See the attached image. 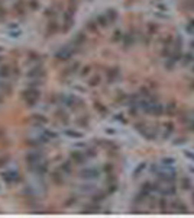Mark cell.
<instances>
[{"instance_id":"obj_41","label":"cell","mask_w":194,"mask_h":218,"mask_svg":"<svg viewBox=\"0 0 194 218\" xmlns=\"http://www.w3.org/2000/svg\"><path fill=\"white\" fill-rule=\"evenodd\" d=\"M183 143H186V140L184 138H180L178 141H174V145H178V144H183Z\"/></svg>"},{"instance_id":"obj_36","label":"cell","mask_w":194,"mask_h":218,"mask_svg":"<svg viewBox=\"0 0 194 218\" xmlns=\"http://www.w3.org/2000/svg\"><path fill=\"white\" fill-rule=\"evenodd\" d=\"M148 29H149V32H151V34H155L156 31H158V26L154 25V23H149V25H148Z\"/></svg>"},{"instance_id":"obj_20","label":"cell","mask_w":194,"mask_h":218,"mask_svg":"<svg viewBox=\"0 0 194 218\" xmlns=\"http://www.w3.org/2000/svg\"><path fill=\"white\" fill-rule=\"evenodd\" d=\"M106 18H107V20H109V23H112L113 20H116L117 18V13L115 10H109L107 13H106Z\"/></svg>"},{"instance_id":"obj_15","label":"cell","mask_w":194,"mask_h":218,"mask_svg":"<svg viewBox=\"0 0 194 218\" xmlns=\"http://www.w3.org/2000/svg\"><path fill=\"white\" fill-rule=\"evenodd\" d=\"M104 198H106V193H104V192L94 193V195H93V202H102V201H104Z\"/></svg>"},{"instance_id":"obj_31","label":"cell","mask_w":194,"mask_h":218,"mask_svg":"<svg viewBox=\"0 0 194 218\" xmlns=\"http://www.w3.org/2000/svg\"><path fill=\"white\" fill-rule=\"evenodd\" d=\"M57 115H58V118H60L61 121H62V119H64V122H67V121H68V118H67V114H65V112L58 111V112H57Z\"/></svg>"},{"instance_id":"obj_42","label":"cell","mask_w":194,"mask_h":218,"mask_svg":"<svg viewBox=\"0 0 194 218\" xmlns=\"http://www.w3.org/2000/svg\"><path fill=\"white\" fill-rule=\"evenodd\" d=\"M73 202H76V198H71L70 201H67V202H65V205H71Z\"/></svg>"},{"instance_id":"obj_34","label":"cell","mask_w":194,"mask_h":218,"mask_svg":"<svg viewBox=\"0 0 194 218\" xmlns=\"http://www.w3.org/2000/svg\"><path fill=\"white\" fill-rule=\"evenodd\" d=\"M187 31L191 32V34H194V19H191V20L188 22V25H187Z\"/></svg>"},{"instance_id":"obj_12","label":"cell","mask_w":194,"mask_h":218,"mask_svg":"<svg viewBox=\"0 0 194 218\" xmlns=\"http://www.w3.org/2000/svg\"><path fill=\"white\" fill-rule=\"evenodd\" d=\"M99 210H100V207L97 205V202H93L91 205L84 207V211H85V212H97Z\"/></svg>"},{"instance_id":"obj_19","label":"cell","mask_w":194,"mask_h":218,"mask_svg":"<svg viewBox=\"0 0 194 218\" xmlns=\"http://www.w3.org/2000/svg\"><path fill=\"white\" fill-rule=\"evenodd\" d=\"M100 82H102L100 76H94V77H91V79H90V82H88V86H91V87L99 86V85H100Z\"/></svg>"},{"instance_id":"obj_40","label":"cell","mask_w":194,"mask_h":218,"mask_svg":"<svg viewBox=\"0 0 194 218\" xmlns=\"http://www.w3.org/2000/svg\"><path fill=\"white\" fill-rule=\"evenodd\" d=\"M141 93H142L144 96H149V92H148V89H141Z\"/></svg>"},{"instance_id":"obj_8","label":"cell","mask_w":194,"mask_h":218,"mask_svg":"<svg viewBox=\"0 0 194 218\" xmlns=\"http://www.w3.org/2000/svg\"><path fill=\"white\" fill-rule=\"evenodd\" d=\"M28 76H29V77H32V79L43 77V76H45V70H43L42 67H34V68L28 73Z\"/></svg>"},{"instance_id":"obj_23","label":"cell","mask_w":194,"mask_h":218,"mask_svg":"<svg viewBox=\"0 0 194 218\" xmlns=\"http://www.w3.org/2000/svg\"><path fill=\"white\" fill-rule=\"evenodd\" d=\"M175 109H177V106H175V103L172 102V103L167 105V109H165V112H167V115H172V114L175 112Z\"/></svg>"},{"instance_id":"obj_22","label":"cell","mask_w":194,"mask_h":218,"mask_svg":"<svg viewBox=\"0 0 194 218\" xmlns=\"http://www.w3.org/2000/svg\"><path fill=\"white\" fill-rule=\"evenodd\" d=\"M70 172H71V163H70V162H65V163H64V164H62V166H61V173H70Z\"/></svg>"},{"instance_id":"obj_9","label":"cell","mask_w":194,"mask_h":218,"mask_svg":"<svg viewBox=\"0 0 194 218\" xmlns=\"http://www.w3.org/2000/svg\"><path fill=\"white\" fill-rule=\"evenodd\" d=\"M172 208L175 210V211H178V212H187V205H184L181 201H174L172 202Z\"/></svg>"},{"instance_id":"obj_47","label":"cell","mask_w":194,"mask_h":218,"mask_svg":"<svg viewBox=\"0 0 194 218\" xmlns=\"http://www.w3.org/2000/svg\"><path fill=\"white\" fill-rule=\"evenodd\" d=\"M193 204H194V193H193Z\"/></svg>"},{"instance_id":"obj_7","label":"cell","mask_w":194,"mask_h":218,"mask_svg":"<svg viewBox=\"0 0 194 218\" xmlns=\"http://www.w3.org/2000/svg\"><path fill=\"white\" fill-rule=\"evenodd\" d=\"M71 160H73L76 164H81V163H84V160H87V159H85V156H84L83 151H73V153H71Z\"/></svg>"},{"instance_id":"obj_18","label":"cell","mask_w":194,"mask_h":218,"mask_svg":"<svg viewBox=\"0 0 194 218\" xmlns=\"http://www.w3.org/2000/svg\"><path fill=\"white\" fill-rule=\"evenodd\" d=\"M10 74V67L9 66H1L0 67V77H7Z\"/></svg>"},{"instance_id":"obj_46","label":"cell","mask_w":194,"mask_h":218,"mask_svg":"<svg viewBox=\"0 0 194 218\" xmlns=\"http://www.w3.org/2000/svg\"><path fill=\"white\" fill-rule=\"evenodd\" d=\"M191 48H194V41H193V42H191Z\"/></svg>"},{"instance_id":"obj_43","label":"cell","mask_w":194,"mask_h":218,"mask_svg":"<svg viewBox=\"0 0 194 218\" xmlns=\"http://www.w3.org/2000/svg\"><path fill=\"white\" fill-rule=\"evenodd\" d=\"M36 6H38L36 1H32V3H31V7H36Z\"/></svg>"},{"instance_id":"obj_4","label":"cell","mask_w":194,"mask_h":218,"mask_svg":"<svg viewBox=\"0 0 194 218\" xmlns=\"http://www.w3.org/2000/svg\"><path fill=\"white\" fill-rule=\"evenodd\" d=\"M164 112V106L159 102H149V108H148V114H152L155 116H159Z\"/></svg>"},{"instance_id":"obj_33","label":"cell","mask_w":194,"mask_h":218,"mask_svg":"<svg viewBox=\"0 0 194 218\" xmlns=\"http://www.w3.org/2000/svg\"><path fill=\"white\" fill-rule=\"evenodd\" d=\"M57 28H58V26H57V23H55V22H51V25L48 26V32L54 34V32L57 31Z\"/></svg>"},{"instance_id":"obj_37","label":"cell","mask_w":194,"mask_h":218,"mask_svg":"<svg viewBox=\"0 0 194 218\" xmlns=\"http://www.w3.org/2000/svg\"><path fill=\"white\" fill-rule=\"evenodd\" d=\"M96 109L100 111V112H106V108H104L102 103H96Z\"/></svg>"},{"instance_id":"obj_26","label":"cell","mask_w":194,"mask_h":218,"mask_svg":"<svg viewBox=\"0 0 194 218\" xmlns=\"http://www.w3.org/2000/svg\"><path fill=\"white\" fill-rule=\"evenodd\" d=\"M123 40H125V45H126V47H130V44H133V37H132L130 34L123 35Z\"/></svg>"},{"instance_id":"obj_5","label":"cell","mask_w":194,"mask_h":218,"mask_svg":"<svg viewBox=\"0 0 194 218\" xmlns=\"http://www.w3.org/2000/svg\"><path fill=\"white\" fill-rule=\"evenodd\" d=\"M73 52H74V51H73L70 47H64L62 49H60V51L57 52V58H58V60H68V58H71Z\"/></svg>"},{"instance_id":"obj_27","label":"cell","mask_w":194,"mask_h":218,"mask_svg":"<svg viewBox=\"0 0 194 218\" xmlns=\"http://www.w3.org/2000/svg\"><path fill=\"white\" fill-rule=\"evenodd\" d=\"M84 156H85V159L94 157V156H96V150H94V148H88V150H84Z\"/></svg>"},{"instance_id":"obj_2","label":"cell","mask_w":194,"mask_h":218,"mask_svg":"<svg viewBox=\"0 0 194 218\" xmlns=\"http://www.w3.org/2000/svg\"><path fill=\"white\" fill-rule=\"evenodd\" d=\"M1 179H3L6 183H16V182L20 180V174L18 173L16 170H7V172H3Z\"/></svg>"},{"instance_id":"obj_48","label":"cell","mask_w":194,"mask_h":218,"mask_svg":"<svg viewBox=\"0 0 194 218\" xmlns=\"http://www.w3.org/2000/svg\"><path fill=\"white\" fill-rule=\"evenodd\" d=\"M193 71H194V67H193Z\"/></svg>"},{"instance_id":"obj_10","label":"cell","mask_w":194,"mask_h":218,"mask_svg":"<svg viewBox=\"0 0 194 218\" xmlns=\"http://www.w3.org/2000/svg\"><path fill=\"white\" fill-rule=\"evenodd\" d=\"M117 76H119V70H117V68L109 70V71H107V82H109V83H113L117 79Z\"/></svg>"},{"instance_id":"obj_1","label":"cell","mask_w":194,"mask_h":218,"mask_svg":"<svg viewBox=\"0 0 194 218\" xmlns=\"http://www.w3.org/2000/svg\"><path fill=\"white\" fill-rule=\"evenodd\" d=\"M39 96H41V93H39L38 89H35V87H29L28 90L23 92V99L26 100V103H28L29 106H34V105L36 103Z\"/></svg>"},{"instance_id":"obj_16","label":"cell","mask_w":194,"mask_h":218,"mask_svg":"<svg viewBox=\"0 0 194 218\" xmlns=\"http://www.w3.org/2000/svg\"><path fill=\"white\" fill-rule=\"evenodd\" d=\"M65 134H67L68 137H71V138H83V134H81V132H78V131L67 130V131H65Z\"/></svg>"},{"instance_id":"obj_24","label":"cell","mask_w":194,"mask_h":218,"mask_svg":"<svg viewBox=\"0 0 194 218\" xmlns=\"http://www.w3.org/2000/svg\"><path fill=\"white\" fill-rule=\"evenodd\" d=\"M84 41H85V35L84 34H77V37L74 40V45H80V44H83Z\"/></svg>"},{"instance_id":"obj_13","label":"cell","mask_w":194,"mask_h":218,"mask_svg":"<svg viewBox=\"0 0 194 218\" xmlns=\"http://www.w3.org/2000/svg\"><path fill=\"white\" fill-rule=\"evenodd\" d=\"M181 188H183L184 190L191 189V180H190L188 177H183V179H181Z\"/></svg>"},{"instance_id":"obj_14","label":"cell","mask_w":194,"mask_h":218,"mask_svg":"<svg viewBox=\"0 0 194 218\" xmlns=\"http://www.w3.org/2000/svg\"><path fill=\"white\" fill-rule=\"evenodd\" d=\"M96 22H97V25H99V26H106V25L109 23V20H107V18H106V16H103V15H100V16H97V19H96Z\"/></svg>"},{"instance_id":"obj_11","label":"cell","mask_w":194,"mask_h":218,"mask_svg":"<svg viewBox=\"0 0 194 218\" xmlns=\"http://www.w3.org/2000/svg\"><path fill=\"white\" fill-rule=\"evenodd\" d=\"M164 128H165L164 138H169V137H171V134L174 132V124H172V122H167V124L164 125Z\"/></svg>"},{"instance_id":"obj_32","label":"cell","mask_w":194,"mask_h":218,"mask_svg":"<svg viewBox=\"0 0 194 218\" xmlns=\"http://www.w3.org/2000/svg\"><path fill=\"white\" fill-rule=\"evenodd\" d=\"M62 174H64V173H62ZM62 174H61V173H54V174H52V179H54L57 183H61V182H62Z\"/></svg>"},{"instance_id":"obj_25","label":"cell","mask_w":194,"mask_h":218,"mask_svg":"<svg viewBox=\"0 0 194 218\" xmlns=\"http://www.w3.org/2000/svg\"><path fill=\"white\" fill-rule=\"evenodd\" d=\"M175 163V159H172V157H165V159H162V164L164 166H172Z\"/></svg>"},{"instance_id":"obj_29","label":"cell","mask_w":194,"mask_h":218,"mask_svg":"<svg viewBox=\"0 0 194 218\" xmlns=\"http://www.w3.org/2000/svg\"><path fill=\"white\" fill-rule=\"evenodd\" d=\"M97 26H99L97 22H96V23H94V22H88V23H87V29L91 31V32H97Z\"/></svg>"},{"instance_id":"obj_44","label":"cell","mask_w":194,"mask_h":218,"mask_svg":"<svg viewBox=\"0 0 194 218\" xmlns=\"http://www.w3.org/2000/svg\"><path fill=\"white\" fill-rule=\"evenodd\" d=\"M190 128H191V131H193V132H194V121H193V122H191V124H190Z\"/></svg>"},{"instance_id":"obj_35","label":"cell","mask_w":194,"mask_h":218,"mask_svg":"<svg viewBox=\"0 0 194 218\" xmlns=\"http://www.w3.org/2000/svg\"><path fill=\"white\" fill-rule=\"evenodd\" d=\"M122 38H123V34L120 31H116L115 32V37H113V41H120Z\"/></svg>"},{"instance_id":"obj_3","label":"cell","mask_w":194,"mask_h":218,"mask_svg":"<svg viewBox=\"0 0 194 218\" xmlns=\"http://www.w3.org/2000/svg\"><path fill=\"white\" fill-rule=\"evenodd\" d=\"M99 174H100V172L97 169H94V167H87V169L80 172V176L83 179H97Z\"/></svg>"},{"instance_id":"obj_17","label":"cell","mask_w":194,"mask_h":218,"mask_svg":"<svg viewBox=\"0 0 194 218\" xmlns=\"http://www.w3.org/2000/svg\"><path fill=\"white\" fill-rule=\"evenodd\" d=\"M191 63H194V55L193 54H186L184 58H183V64H184V66H188V64H191Z\"/></svg>"},{"instance_id":"obj_30","label":"cell","mask_w":194,"mask_h":218,"mask_svg":"<svg viewBox=\"0 0 194 218\" xmlns=\"http://www.w3.org/2000/svg\"><path fill=\"white\" fill-rule=\"evenodd\" d=\"M34 119H35L38 124H45V122H46V118H43L42 115H34Z\"/></svg>"},{"instance_id":"obj_45","label":"cell","mask_w":194,"mask_h":218,"mask_svg":"<svg viewBox=\"0 0 194 218\" xmlns=\"http://www.w3.org/2000/svg\"><path fill=\"white\" fill-rule=\"evenodd\" d=\"M190 6H191V7L194 9V0H191V1H190Z\"/></svg>"},{"instance_id":"obj_28","label":"cell","mask_w":194,"mask_h":218,"mask_svg":"<svg viewBox=\"0 0 194 218\" xmlns=\"http://www.w3.org/2000/svg\"><path fill=\"white\" fill-rule=\"evenodd\" d=\"M159 207H161L162 211H167V208H168V201H167V198H161V199H159Z\"/></svg>"},{"instance_id":"obj_21","label":"cell","mask_w":194,"mask_h":218,"mask_svg":"<svg viewBox=\"0 0 194 218\" xmlns=\"http://www.w3.org/2000/svg\"><path fill=\"white\" fill-rule=\"evenodd\" d=\"M145 169H146V163L144 162V163H141V164H139V166H138V167L135 169V172H133V174H135V177H138V176L141 174V172H144Z\"/></svg>"},{"instance_id":"obj_38","label":"cell","mask_w":194,"mask_h":218,"mask_svg":"<svg viewBox=\"0 0 194 218\" xmlns=\"http://www.w3.org/2000/svg\"><path fill=\"white\" fill-rule=\"evenodd\" d=\"M184 154H186V157H188V159H191V160H194V153H190V151H186Z\"/></svg>"},{"instance_id":"obj_39","label":"cell","mask_w":194,"mask_h":218,"mask_svg":"<svg viewBox=\"0 0 194 218\" xmlns=\"http://www.w3.org/2000/svg\"><path fill=\"white\" fill-rule=\"evenodd\" d=\"M88 71H90V67H84V68H83V71H81V74H83V76H85V74H88Z\"/></svg>"},{"instance_id":"obj_6","label":"cell","mask_w":194,"mask_h":218,"mask_svg":"<svg viewBox=\"0 0 194 218\" xmlns=\"http://www.w3.org/2000/svg\"><path fill=\"white\" fill-rule=\"evenodd\" d=\"M175 190H177V188L174 186V183H167V186L161 188L159 192H161L164 196H172V195H175Z\"/></svg>"}]
</instances>
